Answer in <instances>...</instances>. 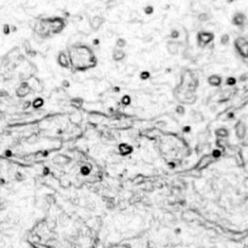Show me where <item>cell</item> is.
I'll list each match as a JSON object with an SVG mask.
<instances>
[{"mask_svg": "<svg viewBox=\"0 0 248 248\" xmlns=\"http://www.w3.org/2000/svg\"><path fill=\"white\" fill-rule=\"evenodd\" d=\"M199 19L201 22H206V20L208 19V15L206 13H202V14L199 15Z\"/></svg>", "mask_w": 248, "mask_h": 248, "instance_id": "cell-10", "label": "cell"}, {"mask_svg": "<svg viewBox=\"0 0 248 248\" xmlns=\"http://www.w3.org/2000/svg\"><path fill=\"white\" fill-rule=\"evenodd\" d=\"M125 56V53L122 50H120V48L118 50H114V53H112V57L116 61H120L124 58Z\"/></svg>", "mask_w": 248, "mask_h": 248, "instance_id": "cell-6", "label": "cell"}, {"mask_svg": "<svg viewBox=\"0 0 248 248\" xmlns=\"http://www.w3.org/2000/svg\"><path fill=\"white\" fill-rule=\"evenodd\" d=\"M144 12H145V14H152V12H153V7L152 6H150V5H148V6H147L144 8Z\"/></svg>", "mask_w": 248, "mask_h": 248, "instance_id": "cell-11", "label": "cell"}, {"mask_svg": "<svg viewBox=\"0 0 248 248\" xmlns=\"http://www.w3.org/2000/svg\"><path fill=\"white\" fill-rule=\"evenodd\" d=\"M229 41V36L228 35H223V36H222V38H221V43L222 44H226L227 42H228Z\"/></svg>", "mask_w": 248, "mask_h": 248, "instance_id": "cell-12", "label": "cell"}, {"mask_svg": "<svg viewBox=\"0 0 248 248\" xmlns=\"http://www.w3.org/2000/svg\"><path fill=\"white\" fill-rule=\"evenodd\" d=\"M58 62H59L60 65L64 66V67H67L68 66V59H67V56H66L65 53H60L59 56H58Z\"/></svg>", "mask_w": 248, "mask_h": 248, "instance_id": "cell-8", "label": "cell"}, {"mask_svg": "<svg viewBox=\"0 0 248 248\" xmlns=\"http://www.w3.org/2000/svg\"><path fill=\"white\" fill-rule=\"evenodd\" d=\"M236 45L237 48L239 50V52L241 53L242 55L247 56L248 55V40L247 38L239 37L236 40Z\"/></svg>", "mask_w": 248, "mask_h": 248, "instance_id": "cell-2", "label": "cell"}, {"mask_svg": "<svg viewBox=\"0 0 248 248\" xmlns=\"http://www.w3.org/2000/svg\"><path fill=\"white\" fill-rule=\"evenodd\" d=\"M245 22H246V17H245V15L243 14V13H240V12H237L236 13V14L234 15V17H233V24L237 25V26H242Z\"/></svg>", "mask_w": 248, "mask_h": 248, "instance_id": "cell-5", "label": "cell"}, {"mask_svg": "<svg viewBox=\"0 0 248 248\" xmlns=\"http://www.w3.org/2000/svg\"><path fill=\"white\" fill-rule=\"evenodd\" d=\"M212 40H213V34L210 32L203 31V32H200L198 34V41H199V43L203 46L208 44V43Z\"/></svg>", "mask_w": 248, "mask_h": 248, "instance_id": "cell-3", "label": "cell"}, {"mask_svg": "<svg viewBox=\"0 0 248 248\" xmlns=\"http://www.w3.org/2000/svg\"><path fill=\"white\" fill-rule=\"evenodd\" d=\"M28 91H29V87H28L27 84H22V85H20L19 88L17 89V93L19 97H24L28 94Z\"/></svg>", "mask_w": 248, "mask_h": 248, "instance_id": "cell-7", "label": "cell"}, {"mask_svg": "<svg viewBox=\"0 0 248 248\" xmlns=\"http://www.w3.org/2000/svg\"><path fill=\"white\" fill-rule=\"evenodd\" d=\"M234 1H235V0H228L229 3H231V2H234Z\"/></svg>", "mask_w": 248, "mask_h": 248, "instance_id": "cell-14", "label": "cell"}, {"mask_svg": "<svg viewBox=\"0 0 248 248\" xmlns=\"http://www.w3.org/2000/svg\"><path fill=\"white\" fill-rule=\"evenodd\" d=\"M105 22V19L101 16H94L90 20V27L92 30L96 31L100 28Z\"/></svg>", "mask_w": 248, "mask_h": 248, "instance_id": "cell-4", "label": "cell"}, {"mask_svg": "<svg viewBox=\"0 0 248 248\" xmlns=\"http://www.w3.org/2000/svg\"><path fill=\"white\" fill-rule=\"evenodd\" d=\"M172 37H173V38L178 37V31H176V30H173V31L172 32Z\"/></svg>", "mask_w": 248, "mask_h": 248, "instance_id": "cell-13", "label": "cell"}, {"mask_svg": "<svg viewBox=\"0 0 248 248\" xmlns=\"http://www.w3.org/2000/svg\"><path fill=\"white\" fill-rule=\"evenodd\" d=\"M247 40H248V37H247Z\"/></svg>", "mask_w": 248, "mask_h": 248, "instance_id": "cell-15", "label": "cell"}, {"mask_svg": "<svg viewBox=\"0 0 248 248\" xmlns=\"http://www.w3.org/2000/svg\"><path fill=\"white\" fill-rule=\"evenodd\" d=\"M52 34H57L62 31L65 27V20L62 17H48Z\"/></svg>", "mask_w": 248, "mask_h": 248, "instance_id": "cell-1", "label": "cell"}, {"mask_svg": "<svg viewBox=\"0 0 248 248\" xmlns=\"http://www.w3.org/2000/svg\"><path fill=\"white\" fill-rule=\"evenodd\" d=\"M125 45H126V41H125L124 39H118L116 41V47L117 48H123L125 47Z\"/></svg>", "mask_w": 248, "mask_h": 248, "instance_id": "cell-9", "label": "cell"}]
</instances>
